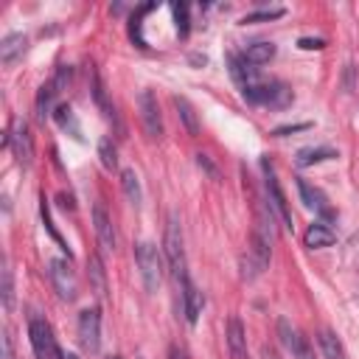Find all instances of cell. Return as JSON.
Returning <instances> with one entry per match:
<instances>
[{"label": "cell", "instance_id": "33", "mask_svg": "<svg viewBox=\"0 0 359 359\" xmlns=\"http://www.w3.org/2000/svg\"><path fill=\"white\" fill-rule=\"evenodd\" d=\"M303 129H309V123H292V126H278L272 135L275 137H283V135H292V132H303Z\"/></svg>", "mask_w": 359, "mask_h": 359}, {"label": "cell", "instance_id": "11", "mask_svg": "<svg viewBox=\"0 0 359 359\" xmlns=\"http://www.w3.org/2000/svg\"><path fill=\"white\" fill-rule=\"evenodd\" d=\"M278 334H280V339H283V345H286V351L292 353V359H314V351H311V345H309V339L286 320V317H280L278 320Z\"/></svg>", "mask_w": 359, "mask_h": 359}, {"label": "cell", "instance_id": "29", "mask_svg": "<svg viewBox=\"0 0 359 359\" xmlns=\"http://www.w3.org/2000/svg\"><path fill=\"white\" fill-rule=\"evenodd\" d=\"M3 306L11 309L14 306V283H11V269H8V261H3Z\"/></svg>", "mask_w": 359, "mask_h": 359}, {"label": "cell", "instance_id": "37", "mask_svg": "<svg viewBox=\"0 0 359 359\" xmlns=\"http://www.w3.org/2000/svg\"><path fill=\"white\" fill-rule=\"evenodd\" d=\"M107 359H121V356H107Z\"/></svg>", "mask_w": 359, "mask_h": 359}, {"label": "cell", "instance_id": "36", "mask_svg": "<svg viewBox=\"0 0 359 359\" xmlns=\"http://www.w3.org/2000/svg\"><path fill=\"white\" fill-rule=\"evenodd\" d=\"M65 359H81L79 353H65Z\"/></svg>", "mask_w": 359, "mask_h": 359}, {"label": "cell", "instance_id": "3", "mask_svg": "<svg viewBox=\"0 0 359 359\" xmlns=\"http://www.w3.org/2000/svg\"><path fill=\"white\" fill-rule=\"evenodd\" d=\"M241 95L250 104H266V107H275V109H280V107H286L292 101V90L286 84H280V81H255V84H247V87H241Z\"/></svg>", "mask_w": 359, "mask_h": 359}, {"label": "cell", "instance_id": "2", "mask_svg": "<svg viewBox=\"0 0 359 359\" xmlns=\"http://www.w3.org/2000/svg\"><path fill=\"white\" fill-rule=\"evenodd\" d=\"M135 261L140 269V280L146 286V292H157V286L163 283V255L151 241H140L135 244Z\"/></svg>", "mask_w": 359, "mask_h": 359}, {"label": "cell", "instance_id": "30", "mask_svg": "<svg viewBox=\"0 0 359 359\" xmlns=\"http://www.w3.org/2000/svg\"><path fill=\"white\" fill-rule=\"evenodd\" d=\"M278 17H283V8H264V11H255V14L241 17V22L247 25V22H264V20H278Z\"/></svg>", "mask_w": 359, "mask_h": 359}, {"label": "cell", "instance_id": "31", "mask_svg": "<svg viewBox=\"0 0 359 359\" xmlns=\"http://www.w3.org/2000/svg\"><path fill=\"white\" fill-rule=\"evenodd\" d=\"M297 45L303 50H320V48H325V39H320V36H300Z\"/></svg>", "mask_w": 359, "mask_h": 359}, {"label": "cell", "instance_id": "10", "mask_svg": "<svg viewBox=\"0 0 359 359\" xmlns=\"http://www.w3.org/2000/svg\"><path fill=\"white\" fill-rule=\"evenodd\" d=\"M137 107H140V121L149 137H160L163 135V115H160V104L157 95L151 90H143L137 95Z\"/></svg>", "mask_w": 359, "mask_h": 359}, {"label": "cell", "instance_id": "24", "mask_svg": "<svg viewBox=\"0 0 359 359\" xmlns=\"http://www.w3.org/2000/svg\"><path fill=\"white\" fill-rule=\"evenodd\" d=\"M317 342H320V351H323L325 359H345V348H342V342L337 339V334L320 331V334H317Z\"/></svg>", "mask_w": 359, "mask_h": 359}, {"label": "cell", "instance_id": "8", "mask_svg": "<svg viewBox=\"0 0 359 359\" xmlns=\"http://www.w3.org/2000/svg\"><path fill=\"white\" fill-rule=\"evenodd\" d=\"M48 275H50V283H53V289L59 292L62 300H76V294H79L76 275H73V269L65 258H53L48 264Z\"/></svg>", "mask_w": 359, "mask_h": 359}, {"label": "cell", "instance_id": "35", "mask_svg": "<svg viewBox=\"0 0 359 359\" xmlns=\"http://www.w3.org/2000/svg\"><path fill=\"white\" fill-rule=\"evenodd\" d=\"M196 163H199V168H205L208 174H216V168H213V163L208 160V154H196Z\"/></svg>", "mask_w": 359, "mask_h": 359}, {"label": "cell", "instance_id": "15", "mask_svg": "<svg viewBox=\"0 0 359 359\" xmlns=\"http://www.w3.org/2000/svg\"><path fill=\"white\" fill-rule=\"evenodd\" d=\"M227 348H230L233 359H250L247 356V331H244V323L238 317L227 320Z\"/></svg>", "mask_w": 359, "mask_h": 359}, {"label": "cell", "instance_id": "9", "mask_svg": "<svg viewBox=\"0 0 359 359\" xmlns=\"http://www.w3.org/2000/svg\"><path fill=\"white\" fill-rule=\"evenodd\" d=\"M79 342L87 353H98V348H101V314H98V309H84L79 314Z\"/></svg>", "mask_w": 359, "mask_h": 359}, {"label": "cell", "instance_id": "5", "mask_svg": "<svg viewBox=\"0 0 359 359\" xmlns=\"http://www.w3.org/2000/svg\"><path fill=\"white\" fill-rule=\"evenodd\" d=\"M28 337H31V348L36 353V359H65V353L56 345V337L50 331V325L39 317H31L28 323Z\"/></svg>", "mask_w": 359, "mask_h": 359}, {"label": "cell", "instance_id": "13", "mask_svg": "<svg viewBox=\"0 0 359 359\" xmlns=\"http://www.w3.org/2000/svg\"><path fill=\"white\" fill-rule=\"evenodd\" d=\"M297 191H300V199H303L306 208H314L323 219H334V210L328 208V199H325V194L320 188H314L309 180L297 177Z\"/></svg>", "mask_w": 359, "mask_h": 359}, {"label": "cell", "instance_id": "1", "mask_svg": "<svg viewBox=\"0 0 359 359\" xmlns=\"http://www.w3.org/2000/svg\"><path fill=\"white\" fill-rule=\"evenodd\" d=\"M163 250H165V261L168 269L174 275V280L182 286L188 280V266H185V247H182V227H180V216L171 210L168 213V224H165V238H163Z\"/></svg>", "mask_w": 359, "mask_h": 359}, {"label": "cell", "instance_id": "28", "mask_svg": "<svg viewBox=\"0 0 359 359\" xmlns=\"http://www.w3.org/2000/svg\"><path fill=\"white\" fill-rule=\"evenodd\" d=\"M39 213H42V222H45V227H48V233H50V238L67 252V258H70V250H67V244L62 241V236H59V230L53 227V222H50V213H48V202H45V196H42V205H39Z\"/></svg>", "mask_w": 359, "mask_h": 359}, {"label": "cell", "instance_id": "25", "mask_svg": "<svg viewBox=\"0 0 359 359\" xmlns=\"http://www.w3.org/2000/svg\"><path fill=\"white\" fill-rule=\"evenodd\" d=\"M121 185H123V194H126V199H129L132 205H140V199H143V191H140V180H137L135 168H123V171H121Z\"/></svg>", "mask_w": 359, "mask_h": 359}, {"label": "cell", "instance_id": "22", "mask_svg": "<svg viewBox=\"0 0 359 359\" xmlns=\"http://www.w3.org/2000/svg\"><path fill=\"white\" fill-rule=\"evenodd\" d=\"M53 121H56L65 132H70L76 140H81V126H79V121H76L70 104H56V109H53Z\"/></svg>", "mask_w": 359, "mask_h": 359}, {"label": "cell", "instance_id": "16", "mask_svg": "<svg viewBox=\"0 0 359 359\" xmlns=\"http://www.w3.org/2000/svg\"><path fill=\"white\" fill-rule=\"evenodd\" d=\"M334 241H337V233H334L325 222H314V224H309V227H306V233H303V244H306L309 250L331 247Z\"/></svg>", "mask_w": 359, "mask_h": 359}, {"label": "cell", "instance_id": "18", "mask_svg": "<svg viewBox=\"0 0 359 359\" xmlns=\"http://www.w3.org/2000/svg\"><path fill=\"white\" fill-rule=\"evenodd\" d=\"M87 278H90V286L95 292V297H107V272H104V264L98 255H90L87 258Z\"/></svg>", "mask_w": 359, "mask_h": 359}, {"label": "cell", "instance_id": "20", "mask_svg": "<svg viewBox=\"0 0 359 359\" xmlns=\"http://www.w3.org/2000/svg\"><path fill=\"white\" fill-rule=\"evenodd\" d=\"M331 157H337V151L331 146H309V149H300L297 151L294 163L300 168H306V165H314V163H323V160H331Z\"/></svg>", "mask_w": 359, "mask_h": 359}, {"label": "cell", "instance_id": "32", "mask_svg": "<svg viewBox=\"0 0 359 359\" xmlns=\"http://www.w3.org/2000/svg\"><path fill=\"white\" fill-rule=\"evenodd\" d=\"M168 359H188V348L182 342H171L168 345Z\"/></svg>", "mask_w": 359, "mask_h": 359}, {"label": "cell", "instance_id": "14", "mask_svg": "<svg viewBox=\"0 0 359 359\" xmlns=\"http://www.w3.org/2000/svg\"><path fill=\"white\" fill-rule=\"evenodd\" d=\"M180 289H182V314H185V320L194 325V323L199 320L202 309H205V297H202V292L191 283V278H188Z\"/></svg>", "mask_w": 359, "mask_h": 359}, {"label": "cell", "instance_id": "27", "mask_svg": "<svg viewBox=\"0 0 359 359\" xmlns=\"http://www.w3.org/2000/svg\"><path fill=\"white\" fill-rule=\"evenodd\" d=\"M171 11H174L177 34L185 39V36H188V31H191V22H188V6H185V3H171Z\"/></svg>", "mask_w": 359, "mask_h": 359}, {"label": "cell", "instance_id": "23", "mask_svg": "<svg viewBox=\"0 0 359 359\" xmlns=\"http://www.w3.org/2000/svg\"><path fill=\"white\" fill-rule=\"evenodd\" d=\"M171 101H174V107H177V115H180V121L185 123V129H188L191 135H199V121H196V112H194V107L188 104V98H182V95H174Z\"/></svg>", "mask_w": 359, "mask_h": 359}, {"label": "cell", "instance_id": "7", "mask_svg": "<svg viewBox=\"0 0 359 359\" xmlns=\"http://www.w3.org/2000/svg\"><path fill=\"white\" fill-rule=\"evenodd\" d=\"M6 146L14 151V157L22 168H31V163H34V137H31V129H28L25 121H20V118L14 121V126L6 135Z\"/></svg>", "mask_w": 359, "mask_h": 359}, {"label": "cell", "instance_id": "12", "mask_svg": "<svg viewBox=\"0 0 359 359\" xmlns=\"http://www.w3.org/2000/svg\"><path fill=\"white\" fill-rule=\"evenodd\" d=\"M93 224H95V236H98L101 247H104L107 252H115L118 236H115V224H112L109 213L104 210V205H95V208H93Z\"/></svg>", "mask_w": 359, "mask_h": 359}, {"label": "cell", "instance_id": "6", "mask_svg": "<svg viewBox=\"0 0 359 359\" xmlns=\"http://www.w3.org/2000/svg\"><path fill=\"white\" fill-rule=\"evenodd\" d=\"M264 191H266V202H269V208L275 210V216L280 219V224L292 230V227H294L292 210H289V202H286V196H283V191H280V185H278V177H275L269 160H264Z\"/></svg>", "mask_w": 359, "mask_h": 359}, {"label": "cell", "instance_id": "19", "mask_svg": "<svg viewBox=\"0 0 359 359\" xmlns=\"http://www.w3.org/2000/svg\"><path fill=\"white\" fill-rule=\"evenodd\" d=\"M25 45H28V39L22 34H6L3 42H0V62L3 65H11L17 56H22Z\"/></svg>", "mask_w": 359, "mask_h": 359}, {"label": "cell", "instance_id": "26", "mask_svg": "<svg viewBox=\"0 0 359 359\" xmlns=\"http://www.w3.org/2000/svg\"><path fill=\"white\" fill-rule=\"evenodd\" d=\"M98 157H101V165L107 171H115L118 168V149H115V143L109 137H101L98 140Z\"/></svg>", "mask_w": 359, "mask_h": 359}, {"label": "cell", "instance_id": "17", "mask_svg": "<svg viewBox=\"0 0 359 359\" xmlns=\"http://www.w3.org/2000/svg\"><path fill=\"white\" fill-rule=\"evenodd\" d=\"M227 65H230L233 81H238L241 87L255 84V70H258V67H252V65L244 59V53H230V56H227Z\"/></svg>", "mask_w": 359, "mask_h": 359}, {"label": "cell", "instance_id": "4", "mask_svg": "<svg viewBox=\"0 0 359 359\" xmlns=\"http://www.w3.org/2000/svg\"><path fill=\"white\" fill-rule=\"evenodd\" d=\"M70 76H73V70H70L67 65H59L56 73H53V79H50L48 84L39 87V93H36V115H39V121H45L48 115H53V112H50V109H56L53 101H56L59 93L67 87Z\"/></svg>", "mask_w": 359, "mask_h": 359}, {"label": "cell", "instance_id": "21", "mask_svg": "<svg viewBox=\"0 0 359 359\" xmlns=\"http://www.w3.org/2000/svg\"><path fill=\"white\" fill-rule=\"evenodd\" d=\"M275 42H252V45H247V50H244V59L252 65V67H258V65H266L272 56H275Z\"/></svg>", "mask_w": 359, "mask_h": 359}, {"label": "cell", "instance_id": "34", "mask_svg": "<svg viewBox=\"0 0 359 359\" xmlns=\"http://www.w3.org/2000/svg\"><path fill=\"white\" fill-rule=\"evenodd\" d=\"M3 359H14V345H11L8 331H3Z\"/></svg>", "mask_w": 359, "mask_h": 359}]
</instances>
